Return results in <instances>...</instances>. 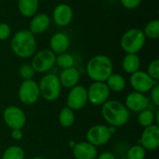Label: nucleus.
<instances>
[{"label": "nucleus", "mask_w": 159, "mask_h": 159, "mask_svg": "<svg viewBox=\"0 0 159 159\" xmlns=\"http://www.w3.org/2000/svg\"><path fill=\"white\" fill-rule=\"evenodd\" d=\"M12 52L20 59H28L36 52L37 43L34 34L29 30H20L12 36L10 41Z\"/></svg>", "instance_id": "1"}, {"label": "nucleus", "mask_w": 159, "mask_h": 159, "mask_svg": "<svg viewBox=\"0 0 159 159\" xmlns=\"http://www.w3.org/2000/svg\"><path fill=\"white\" fill-rule=\"evenodd\" d=\"M102 116L110 127H122L129 119V111L126 106L116 100H108L102 105Z\"/></svg>", "instance_id": "2"}, {"label": "nucleus", "mask_w": 159, "mask_h": 159, "mask_svg": "<svg viewBox=\"0 0 159 159\" xmlns=\"http://www.w3.org/2000/svg\"><path fill=\"white\" fill-rule=\"evenodd\" d=\"M86 71L93 82H105L114 73V63L106 55H96L88 61Z\"/></svg>", "instance_id": "3"}, {"label": "nucleus", "mask_w": 159, "mask_h": 159, "mask_svg": "<svg viewBox=\"0 0 159 159\" xmlns=\"http://www.w3.org/2000/svg\"><path fill=\"white\" fill-rule=\"evenodd\" d=\"M146 42V37L140 28H131L126 31L120 39V46L126 53L138 54Z\"/></svg>", "instance_id": "4"}, {"label": "nucleus", "mask_w": 159, "mask_h": 159, "mask_svg": "<svg viewBox=\"0 0 159 159\" xmlns=\"http://www.w3.org/2000/svg\"><path fill=\"white\" fill-rule=\"evenodd\" d=\"M40 97L47 102H55L61 92V85L58 75L55 74H46L38 83Z\"/></svg>", "instance_id": "5"}, {"label": "nucleus", "mask_w": 159, "mask_h": 159, "mask_svg": "<svg viewBox=\"0 0 159 159\" xmlns=\"http://www.w3.org/2000/svg\"><path fill=\"white\" fill-rule=\"evenodd\" d=\"M56 64V54L50 49H42L33 56L31 65L35 73L44 74L48 72Z\"/></svg>", "instance_id": "6"}, {"label": "nucleus", "mask_w": 159, "mask_h": 159, "mask_svg": "<svg viewBox=\"0 0 159 159\" xmlns=\"http://www.w3.org/2000/svg\"><path fill=\"white\" fill-rule=\"evenodd\" d=\"M18 97L25 105L34 104L40 98L38 83L34 79L23 80L19 88Z\"/></svg>", "instance_id": "7"}, {"label": "nucleus", "mask_w": 159, "mask_h": 159, "mask_svg": "<svg viewBox=\"0 0 159 159\" xmlns=\"http://www.w3.org/2000/svg\"><path fill=\"white\" fill-rule=\"evenodd\" d=\"M112 135L113 133L111 132L110 127L101 124L93 125L87 130L86 133L87 142L96 147L107 144L110 142Z\"/></svg>", "instance_id": "8"}, {"label": "nucleus", "mask_w": 159, "mask_h": 159, "mask_svg": "<svg viewBox=\"0 0 159 159\" xmlns=\"http://www.w3.org/2000/svg\"><path fill=\"white\" fill-rule=\"evenodd\" d=\"M3 118L11 130L21 129L26 123V115L22 109L15 105H9L5 108L3 112Z\"/></svg>", "instance_id": "9"}, {"label": "nucleus", "mask_w": 159, "mask_h": 159, "mask_svg": "<svg viewBox=\"0 0 159 159\" xmlns=\"http://www.w3.org/2000/svg\"><path fill=\"white\" fill-rule=\"evenodd\" d=\"M87 92L88 102L95 106H100L106 102L111 93L105 82H93L87 89Z\"/></svg>", "instance_id": "10"}, {"label": "nucleus", "mask_w": 159, "mask_h": 159, "mask_svg": "<svg viewBox=\"0 0 159 159\" xmlns=\"http://www.w3.org/2000/svg\"><path fill=\"white\" fill-rule=\"evenodd\" d=\"M129 83L134 91L145 94L150 92L153 87L158 84V81L154 80L146 72L139 70L130 75Z\"/></svg>", "instance_id": "11"}, {"label": "nucleus", "mask_w": 159, "mask_h": 159, "mask_svg": "<svg viewBox=\"0 0 159 159\" xmlns=\"http://www.w3.org/2000/svg\"><path fill=\"white\" fill-rule=\"evenodd\" d=\"M88 103V92L87 89L81 85L70 89V91L66 98V106L73 111H78L83 109Z\"/></svg>", "instance_id": "12"}, {"label": "nucleus", "mask_w": 159, "mask_h": 159, "mask_svg": "<svg viewBox=\"0 0 159 159\" xmlns=\"http://www.w3.org/2000/svg\"><path fill=\"white\" fill-rule=\"evenodd\" d=\"M140 145H142L146 151H155L158 148L159 126L154 124L144 128L141 135Z\"/></svg>", "instance_id": "13"}, {"label": "nucleus", "mask_w": 159, "mask_h": 159, "mask_svg": "<svg viewBox=\"0 0 159 159\" xmlns=\"http://www.w3.org/2000/svg\"><path fill=\"white\" fill-rule=\"evenodd\" d=\"M149 103H150V99L148 96H146V94L133 91L127 95L124 105L129 111L134 113H140L147 109Z\"/></svg>", "instance_id": "14"}, {"label": "nucleus", "mask_w": 159, "mask_h": 159, "mask_svg": "<svg viewBox=\"0 0 159 159\" xmlns=\"http://www.w3.org/2000/svg\"><path fill=\"white\" fill-rule=\"evenodd\" d=\"M74 18V11L70 5L62 3L59 4L52 12V19L53 21L61 27L67 26L71 23Z\"/></svg>", "instance_id": "15"}, {"label": "nucleus", "mask_w": 159, "mask_h": 159, "mask_svg": "<svg viewBox=\"0 0 159 159\" xmlns=\"http://www.w3.org/2000/svg\"><path fill=\"white\" fill-rule=\"evenodd\" d=\"M73 156L75 159H96L98 157L97 147L89 142H79L73 146Z\"/></svg>", "instance_id": "16"}, {"label": "nucleus", "mask_w": 159, "mask_h": 159, "mask_svg": "<svg viewBox=\"0 0 159 159\" xmlns=\"http://www.w3.org/2000/svg\"><path fill=\"white\" fill-rule=\"evenodd\" d=\"M49 49L56 55L64 53L70 48V38L66 34L58 32L51 36L49 40Z\"/></svg>", "instance_id": "17"}, {"label": "nucleus", "mask_w": 159, "mask_h": 159, "mask_svg": "<svg viewBox=\"0 0 159 159\" xmlns=\"http://www.w3.org/2000/svg\"><path fill=\"white\" fill-rule=\"evenodd\" d=\"M50 26V18L45 13H36L32 17L29 24V31L33 34L45 33Z\"/></svg>", "instance_id": "18"}, {"label": "nucleus", "mask_w": 159, "mask_h": 159, "mask_svg": "<svg viewBox=\"0 0 159 159\" xmlns=\"http://www.w3.org/2000/svg\"><path fill=\"white\" fill-rule=\"evenodd\" d=\"M58 77L61 87L65 89H72L78 85L80 80V73L75 66H73L67 69H63Z\"/></svg>", "instance_id": "19"}, {"label": "nucleus", "mask_w": 159, "mask_h": 159, "mask_svg": "<svg viewBox=\"0 0 159 159\" xmlns=\"http://www.w3.org/2000/svg\"><path fill=\"white\" fill-rule=\"evenodd\" d=\"M39 0H19L18 9L25 18H32L38 11Z\"/></svg>", "instance_id": "20"}, {"label": "nucleus", "mask_w": 159, "mask_h": 159, "mask_svg": "<svg viewBox=\"0 0 159 159\" xmlns=\"http://www.w3.org/2000/svg\"><path fill=\"white\" fill-rule=\"evenodd\" d=\"M141 60L137 54L127 53L122 60V68L127 74H133L140 70Z\"/></svg>", "instance_id": "21"}, {"label": "nucleus", "mask_w": 159, "mask_h": 159, "mask_svg": "<svg viewBox=\"0 0 159 159\" xmlns=\"http://www.w3.org/2000/svg\"><path fill=\"white\" fill-rule=\"evenodd\" d=\"M105 83L109 88L110 91H114V92H121L126 89L127 86L125 77L120 74H116V73H113L107 78Z\"/></svg>", "instance_id": "22"}, {"label": "nucleus", "mask_w": 159, "mask_h": 159, "mask_svg": "<svg viewBox=\"0 0 159 159\" xmlns=\"http://www.w3.org/2000/svg\"><path fill=\"white\" fill-rule=\"evenodd\" d=\"M58 120H59L60 125L61 127H63V128L72 127L73 124L75 123V120L74 111L72 109H70L69 107H67V106L62 108L59 113Z\"/></svg>", "instance_id": "23"}, {"label": "nucleus", "mask_w": 159, "mask_h": 159, "mask_svg": "<svg viewBox=\"0 0 159 159\" xmlns=\"http://www.w3.org/2000/svg\"><path fill=\"white\" fill-rule=\"evenodd\" d=\"M146 38L156 40L159 38V20L154 19L148 21L143 30Z\"/></svg>", "instance_id": "24"}, {"label": "nucleus", "mask_w": 159, "mask_h": 159, "mask_svg": "<svg viewBox=\"0 0 159 159\" xmlns=\"http://www.w3.org/2000/svg\"><path fill=\"white\" fill-rule=\"evenodd\" d=\"M25 153L23 149L18 145L8 146L3 153L2 159H24Z\"/></svg>", "instance_id": "25"}, {"label": "nucleus", "mask_w": 159, "mask_h": 159, "mask_svg": "<svg viewBox=\"0 0 159 159\" xmlns=\"http://www.w3.org/2000/svg\"><path fill=\"white\" fill-rule=\"evenodd\" d=\"M138 123L140 124V126L143 127V128H147L149 126H152L154 124H156L155 121V114L153 113V111L149 110L148 108L138 113Z\"/></svg>", "instance_id": "26"}, {"label": "nucleus", "mask_w": 159, "mask_h": 159, "mask_svg": "<svg viewBox=\"0 0 159 159\" xmlns=\"http://www.w3.org/2000/svg\"><path fill=\"white\" fill-rule=\"evenodd\" d=\"M56 64L62 70L73 67L75 65V58L67 52L56 55Z\"/></svg>", "instance_id": "27"}, {"label": "nucleus", "mask_w": 159, "mask_h": 159, "mask_svg": "<svg viewBox=\"0 0 159 159\" xmlns=\"http://www.w3.org/2000/svg\"><path fill=\"white\" fill-rule=\"evenodd\" d=\"M146 157V150L140 144L131 146L126 155V159H144Z\"/></svg>", "instance_id": "28"}, {"label": "nucleus", "mask_w": 159, "mask_h": 159, "mask_svg": "<svg viewBox=\"0 0 159 159\" xmlns=\"http://www.w3.org/2000/svg\"><path fill=\"white\" fill-rule=\"evenodd\" d=\"M18 73L20 76L23 80H28V79H33V76L34 75V70L33 69L31 64L28 63H23L20 66Z\"/></svg>", "instance_id": "29"}, {"label": "nucleus", "mask_w": 159, "mask_h": 159, "mask_svg": "<svg viewBox=\"0 0 159 159\" xmlns=\"http://www.w3.org/2000/svg\"><path fill=\"white\" fill-rule=\"evenodd\" d=\"M154 80H159V60L155 59L151 61L147 66V72H146Z\"/></svg>", "instance_id": "30"}, {"label": "nucleus", "mask_w": 159, "mask_h": 159, "mask_svg": "<svg viewBox=\"0 0 159 159\" xmlns=\"http://www.w3.org/2000/svg\"><path fill=\"white\" fill-rule=\"evenodd\" d=\"M11 34V27L6 22H0V41L7 40Z\"/></svg>", "instance_id": "31"}, {"label": "nucleus", "mask_w": 159, "mask_h": 159, "mask_svg": "<svg viewBox=\"0 0 159 159\" xmlns=\"http://www.w3.org/2000/svg\"><path fill=\"white\" fill-rule=\"evenodd\" d=\"M150 101H152V102L157 106H159V85L157 84L153 87V89L150 90Z\"/></svg>", "instance_id": "32"}, {"label": "nucleus", "mask_w": 159, "mask_h": 159, "mask_svg": "<svg viewBox=\"0 0 159 159\" xmlns=\"http://www.w3.org/2000/svg\"><path fill=\"white\" fill-rule=\"evenodd\" d=\"M120 2L125 8L134 9V8H137L141 5L143 0H120Z\"/></svg>", "instance_id": "33"}, {"label": "nucleus", "mask_w": 159, "mask_h": 159, "mask_svg": "<svg viewBox=\"0 0 159 159\" xmlns=\"http://www.w3.org/2000/svg\"><path fill=\"white\" fill-rule=\"evenodd\" d=\"M10 136L12 138V140L14 141H20L23 137V132L21 129H12L11 130V133H10Z\"/></svg>", "instance_id": "34"}, {"label": "nucleus", "mask_w": 159, "mask_h": 159, "mask_svg": "<svg viewBox=\"0 0 159 159\" xmlns=\"http://www.w3.org/2000/svg\"><path fill=\"white\" fill-rule=\"evenodd\" d=\"M96 159H116V157L111 152H103L100 154Z\"/></svg>", "instance_id": "35"}, {"label": "nucleus", "mask_w": 159, "mask_h": 159, "mask_svg": "<svg viewBox=\"0 0 159 159\" xmlns=\"http://www.w3.org/2000/svg\"><path fill=\"white\" fill-rule=\"evenodd\" d=\"M32 159H45L44 157H33Z\"/></svg>", "instance_id": "36"}]
</instances>
